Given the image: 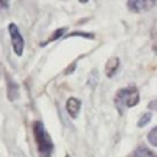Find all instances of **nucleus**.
Instances as JSON below:
<instances>
[{
    "label": "nucleus",
    "instance_id": "obj_1",
    "mask_svg": "<svg viewBox=\"0 0 157 157\" xmlns=\"http://www.w3.org/2000/svg\"><path fill=\"white\" fill-rule=\"evenodd\" d=\"M32 128H33V135H34V140L38 146L39 155L42 157H50L53 148H54V144H53L49 134L47 132L43 123L39 120H36L33 123Z\"/></svg>",
    "mask_w": 157,
    "mask_h": 157
},
{
    "label": "nucleus",
    "instance_id": "obj_2",
    "mask_svg": "<svg viewBox=\"0 0 157 157\" xmlns=\"http://www.w3.org/2000/svg\"><path fill=\"white\" fill-rule=\"evenodd\" d=\"M139 101H140L139 91L135 86L120 88L115 93V98H114L115 107L120 113H123V108H131V107L136 105L139 103Z\"/></svg>",
    "mask_w": 157,
    "mask_h": 157
},
{
    "label": "nucleus",
    "instance_id": "obj_3",
    "mask_svg": "<svg viewBox=\"0 0 157 157\" xmlns=\"http://www.w3.org/2000/svg\"><path fill=\"white\" fill-rule=\"evenodd\" d=\"M7 29H9V33H10L12 49H13V52L17 56H21L23 54V48H25L23 37H22L18 27L16 26V23H10L7 26Z\"/></svg>",
    "mask_w": 157,
    "mask_h": 157
},
{
    "label": "nucleus",
    "instance_id": "obj_4",
    "mask_svg": "<svg viewBox=\"0 0 157 157\" xmlns=\"http://www.w3.org/2000/svg\"><path fill=\"white\" fill-rule=\"evenodd\" d=\"M156 5V0H128V7L134 12H145Z\"/></svg>",
    "mask_w": 157,
    "mask_h": 157
},
{
    "label": "nucleus",
    "instance_id": "obj_5",
    "mask_svg": "<svg viewBox=\"0 0 157 157\" xmlns=\"http://www.w3.org/2000/svg\"><path fill=\"white\" fill-rule=\"evenodd\" d=\"M65 107H66V112L69 113V115H70L72 119H75V118H77V115H78L80 107H81V101L77 99L76 97H70V98L66 101Z\"/></svg>",
    "mask_w": 157,
    "mask_h": 157
},
{
    "label": "nucleus",
    "instance_id": "obj_6",
    "mask_svg": "<svg viewBox=\"0 0 157 157\" xmlns=\"http://www.w3.org/2000/svg\"><path fill=\"white\" fill-rule=\"evenodd\" d=\"M120 65V60L119 58H110L107 63H105V75L108 77H113L115 75V72L118 71Z\"/></svg>",
    "mask_w": 157,
    "mask_h": 157
},
{
    "label": "nucleus",
    "instance_id": "obj_7",
    "mask_svg": "<svg viewBox=\"0 0 157 157\" xmlns=\"http://www.w3.org/2000/svg\"><path fill=\"white\" fill-rule=\"evenodd\" d=\"M7 97L10 101H15L18 97V86L10 78L7 77Z\"/></svg>",
    "mask_w": 157,
    "mask_h": 157
},
{
    "label": "nucleus",
    "instance_id": "obj_8",
    "mask_svg": "<svg viewBox=\"0 0 157 157\" xmlns=\"http://www.w3.org/2000/svg\"><path fill=\"white\" fill-rule=\"evenodd\" d=\"M132 157H156V155H155L150 148H147V147H145L144 145H141V146H139V147L134 151Z\"/></svg>",
    "mask_w": 157,
    "mask_h": 157
},
{
    "label": "nucleus",
    "instance_id": "obj_9",
    "mask_svg": "<svg viewBox=\"0 0 157 157\" xmlns=\"http://www.w3.org/2000/svg\"><path fill=\"white\" fill-rule=\"evenodd\" d=\"M66 27H61V28H58V29H55L54 32H53V34L48 38V40H47V43H49V42H54V40H56V39H59V38H61L63 36H64V33L66 32Z\"/></svg>",
    "mask_w": 157,
    "mask_h": 157
},
{
    "label": "nucleus",
    "instance_id": "obj_10",
    "mask_svg": "<svg viewBox=\"0 0 157 157\" xmlns=\"http://www.w3.org/2000/svg\"><path fill=\"white\" fill-rule=\"evenodd\" d=\"M151 118H152V114H151V113H144V114L141 115V118L139 119V121H137V126H139V128H142V126L147 125V124L150 123Z\"/></svg>",
    "mask_w": 157,
    "mask_h": 157
},
{
    "label": "nucleus",
    "instance_id": "obj_11",
    "mask_svg": "<svg viewBox=\"0 0 157 157\" xmlns=\"http://www.w3.org/2000/svg\"><path fill=\"white\" fill-rule=\"evenodd\" d=\"M147 139H148V141H150V144H151L152 146H155V147L157 146V128H156V126L152 128V130L150 131Z\"/></svg>",
    "mask_w": 157,
    "mask_h": 157
},
{
    "label": "nucleus",
    "instance_id": "obj_12",
    "mask_svg": "<svg viewBox=\"0 0 157 157\" xmlns=\"http://www.w3.org/2000/svg\"><path fill=\"white\" fill-rule=\"evenodd\" d=\"M97 78H98V72H97L96 70H92L91 74L88 75V81H87V83H88L90 86L94 87L96 83H97Z\"/></svg>",
    "mask_w": 157,
    "mask_h": 157
},
{
    "label": "nucleus",
    "instance_id": "obj_13",
    "mask_svg": "<svg viewBox=\"0 0 157 157\" xmlns=\"http://www.w3.org/2000/svg\"><path fill=\"white\" fill-rule=\"evenodd\" d=\"M70 36H81V37H86V38H93V34H91V33H83V32H72Z\"/></svg>",
    "mask_w": 157,
    "mask_h": 157
},
{
    "label": "nucleus",
    "instance_id": "obj_14",
    "mask_svg": "<svg viewBox=\"0 0 157 157\" xmlns=\"http://www.w3.org/2000/svg\"><path fill=\"white\" fill-rule=\"evenodd\" d=\"M10 5V0H0V6L4 9H7Z\"/></svg>",
    "mask_w": 157,
    "mask_h": 157
},
{
    "label": "nucleus",
    "instance_id": "obj_15",
    "mask_svg": "<svg viewBox=\"0 0 157 157\" xmlns=\"http://www.w3.org/2000/svg\"><path fill=\"white\" fill-rule=\"evenodd\" d=\"M88 0H80V2H82V4H85V2H87Z\"/></svg>",
    "mask_w": 157,
    "mask_h": 157
},
{
    "label": "nucleus",
    "instance_id": "obj_16",
    "mask_svg": "<svg viewBox=\"0 0 157 157\" xmlns=\"http://www.w3.org/2000/svg\"><path fill=\"white\" fill-rule=\"evenodd\" d=\"M65 157H69V155H66V156H65Z\"/></svg>",
    "mask_w": 157,
    "mask_h": 157
}]
</instances>
